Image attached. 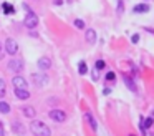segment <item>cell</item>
I'll return each instance as SVG.
<instances>
[{
	"instance_id": "obj_18",
	"label": "cell",
	"mask_w": 154,
	"mask_h": 136,
	"mask_svg": "<svg viewBox=\"0 0 154 136\" xmlns=\"http://www.w3.org/2000/svg\"><path fill=\"white\" fill-rule=\"evenodd\" d=\"M86 120H88V123L91 124V128H93V131H96V129H98V124H96V121H94V118H93L91 115H90V113L86 115Z\"/></svg>"
},
{
	"instance_id": "obj_22",
	"label": "cell",
	"mask_w": 154,
	"mask_h": 136,
	"mask_svg": "<svg viewBox=\"0 0 154 136\" xmlns=\"http://www.w3.org/2000/svg\"><path fill=\"white\" fill-rule=\"evenodd\" d=\"M104 67H106V63H104L103 60H98V61H96V70H103Z\"/></svg>"
},
{
	"instance_id": "obj_5",
	"label": "cell",
	"mask_w": 154,
	"mask_h": 136,
	"mask_svg": "<svg viewBox=\"0 0 154 136\" xmlns=\"http://www.w3.org/2000/svg\"><path fill=\"white\" fill-rule=\"evenodd\" d=\"M32 82H33L37 86H45L48 83V76L43 75V73H33V75H32Z\"/></svg>"
},
{
	"instance_id": "obj_10",
	"label": "cell",
	"mask_w": 154,
	"mask_h": 136,
	"mask_svg": "<svg viewBox=\"0 0 154 136\" xmlns=\"http://www.w3.org/2000/svg\"><path fill=\"white\" fill-rule=\"evenodd\" d=\"M134 14H146V12H149V5H146V3H138L136 7L133 8Z\"/></svg>"
},
{
	"instance_id": "obj_20",
	"label": "cell",
	"mask_w": 154,
	"mask_h": 136,
	"mask_svg": "<svg viewBox=\"0 0 154 136\" xmlns=\"http://www.w3.org/2000/svg\"><path fill=\"white\" fill-rule=\"evenodd\" d=\"M151 124H153V118H147L146 121H144V124L141 126V129H142V133H144V129H146V128H149Z\"/></svg>"
},
{
	"instance_id": "obj_7",
	"label": "cell",
	"mask_w": 154,
	"mask_h": 136,
	"mask_svg": "<svg viewBox=\"0 0 154 136\" xmlns=\"http://www.w3.org/2000/svg\"><path fill=\"white\" fill-rule=\"evenodd\" d=\"M12 83H14V86H15V90H28V85H27V82H25V78H22V76H15V78H12Z\"/></svg>"
},
{
	"instance_id": "obj_30",
	"label": "cell",
	"mask_w": 154,
	"mask_h": 136,
	"mask_svg": "<svg viewBox=\"0 0 154 136\" xmlns=\"http://www.w3.org/2000/svg\"><path fill=\"white\" fill-rule=\"evenodd\" d=\"M153 118H154V111H153Z\"/></svg>"
},
{
	"instance_id": "obj_14",
	"label": "cell",
	"mask_w": 154,
	"mask_h": 136,
	"mask_svg": "<svg viewBox=\"0 0 154 136\" xmlns=\"http://www.w3.org/2000/svg\"><path fill=\"white\" fill-rule=\"evenodd\" d=\"M0 113H2V115L10 113V105H8L7 101H0Z\"/></svg>"
},
{
	"instance_id": "obj_4",
	"label": "cell",
	"mask_w": 154,
	"mask_h": 136,
	"mask_svg": "<svg viewBox=\"0 0 154 136\" xmlns=\"http://www.w3.org/2000/svg\"><path fill=\"white\" fill-rule=\"evenodd\" d=\"M5 52H7L8 55H15L18 52V45H17V41H15L14 38H7V40H5Z\"/></svg>"
},
{
	"instance_id": "obj_23",
	"label": "cell",
	"mask_w": 154,
	"mask_h": 136,
	"mask_svg": "<svg viewBox=\"0 0 154 136\" xmlns=\"http://www.w3.org/2000/svg\"><path fill=\"white\" fill-rule=\"evenodd\" d=\"M114 78H116V75H114L113 71H108V73H106V80H108V82H114Z\"/></svg>"
},
{
	"instance_id": "obj_28",
	"label": "cell",
	"mask_w": 154,
	"mask_h": 136,
	"mask_svg": "<svg viewBox=\"0 0 154 136\" xmlns=\"http://www.w3.org/2000/svg\"><path fill=\"white\" fill-rule=\"evenodd\" d=\"M103 93H104V95H109V93H111V90H109V88H104V90H103Z\"/></svg>"
},
{
	"instance_id": "obj_6",
	"label": "cell",
	"mask_w": 154,
	"mask_h": 136,
	"mask_svg": "<svg viewBox=\"0 0 154 136\" xmlns=\"http://www.w3.org/2000/svg\"><path fill=\"white\" fill-rule=\"evenodd\" d=\"M8 70L14 73H20L23 70V61L22 60H10L8 61Z\"/></svg>"
},
{
	"instance_id": "obj_8",
	"label": "cell",
	"mask_w": 154,
	"mask_h": 136,
	"mask_svg": "<svg viewBox=\"0 0 154 136\" xmlns=\"http://www.w3.org/2000/svg\"><path fill=\"white\" fill-rule=\"evenodd\" d=\"M38 68H40V70H48V68H52V60L47 58V56H41L40 60H38Z\"/></svg>"
},
{
	"instance_id": "obj_11",
	"label": "cell",
	"mask_w": 154,
	"mask_h": 136,
	"mask_svg": "<svg viewBox=\"0 0 154 136\" xmlns=\"http://www.w3.org/2000/svg\"><path fill=\"white\" fill-rule=\"evenodd\" d=\"M86 41L88 43H94V41H96V32L91 30V28L86 30Z\"/></svg>"
},
{
	"instance_id": "obj_3",
	"label": "cell",
	"mask_w": 154,
	"mask_h": 136,
	"mask_svg": "<svg viewBox=\"0 0 154 136\" xmlns=\"http://www.w3.org/2000/svg\"><path fill=\"white\" fill-rule=\"evenodd\" d=\"M48 116H50L53 121H56V123H63L65 120H66V113H65V111H61V109H52Z\"/></svg>"
},
{
	"instance_id": "obj_9",
	"label": "cell",
	"mask_w": 154,
	"mask_h": 136,
	"mask_svg": "<svg viewBox=\"0 0 154 136\" xmlns=\"http://www.w3.org/2000/svg\"><path fill=\"white\" fill-rule=\"evenodd\" d=\"M15 96L18 98V100H28L30 98V91L28 90H15Z\"/></svg>"
},
{
	"instance_id": "obj_16",
	"label": "cell",
	"mask_w": 154,
	"mask_h": 136,
	"mask_svg": "<svg viewBox=\"0 0 154 136\" xmlns=\"http://www.w3.org/2000/svg\"><path fill=\"white\" fill-rule=\"evenodd\" d=\"M124 83H126V86L131 90V91H134V93L138 91V88H136V85L133 83V80H129V78H124Z\"/></svg>"
},
{
	"instance_id": "obj_17",
	"label": "cell",
	"mask_w": 154,
	"mask_h": 136,
	"mask_svg": "<svg viewBox=\"0 0 154 136\" xmlns=\"http://www.w3.org/2000/svg\"><path fill=\"white\" fill-rule=\"evenodd\" d=\"M5 93H7V83L3 78H0V96H3Z\"/></svg>"
},
{
	"instance_id": "obj_29",
	"label": "cell",
	"mask_w": 154,
	"mask_h": 136,
	"mask_svg": "<svg viewBox=\"0 0 154 136\" xmlns=\"http://www.w3.org/2000/svg\"><path fill=\"white\" fill-rule=\"evenodd\" d=\"M63 3V0H55V5H61Z\"/></svg>"
},
{
	"instance_id": "obj_13",
	"label": "cell",
	"mask_w": 154,
	"mask_h": 136,
	"mask_svg": "<svg viewBox=\"0 0 154 136\" xmlns=\"http://www.w3.org/2000/svg\"><path fill=\"white\" fill-rule=\"evenodd\" d=\"M12 128H14V131H15V133H20V135H23V133H25V128H23V124H22V123L14 121V124H12Z\"/></svg>"
},
{
	"instance_id": "obj_15",
	"label": "cell",
	"mask_w": 154,
	"mask_h": 136,
	"mask_svg": "<svg viewBox=\"0 0 154 136\" xmlns=\"http://www.w3.org/2000/svg\"><path fill=\"white\" fill-rule=\"evenodd\" d=\"M2 10H3V14L10 15V14H14V5H10V3H3V5H2Z\"/></svg>"
},
{
	"instance_id": "obj_24",
	"label": "cell",
	"mask_w": 154,
	"mask_h": 136,
	"mask_svg": "<svg viewBox=\"0 0 154 136\" xmlns=\"http://www.w3.org/2000/svg\"><path fill=\"white\" fill-rule=\"evenodd\" d=\"M3 55H5V48H3V45L0 43V60L3 58Z\"/></svg>"
},
{
	"instance_id": "obj_12",
	"label": "cell",
	"mask_w": 154,
	"mask_h": 136,
	"mask_svg": "<svg viewBox=\"0 0 154 136\" xmlns=\"http://www.w3.org/2000/svg\"><path fill=\"white\" fill-rule=\"evenodd\" d=\"M23 115L27 116V118H35L37 111H35V108H32V106H25V108H23Z\"/></svg>"
},
{
	"instance_id": "obj_25",
	"label": "cell",
	"mask_w": 154,
	"mask_h": 136,
	"mask_svg": "<svg viewBox=\"0 0 154 136\" xmlns=\"http://www.w3.org/2000/svg\"><path fill=\"white\" fill-rule=\"evenodd\" d=\"M131 40H133V43H138V41H139V35H133Z\"/></svg>"
},
{
	"instance_id": "obj_26",
	"label": "cell",
	"mask_w": 154,
	"mask_h": 136,
	"mask_svg": "<svg viewBox=\"0 0 154 136\" xmlns=\"http://www.w3.org/2000/svg\"><path fill=\"white\" fill-rule=\"evenodd\" d=\"M0 136H5V129H3V124L0 123Z\"/></svg>"
},
{
	"instance_id": "obj_1",
	"label": "cell",
	"mask_w": 154,
	"mask_h": 136,
	"mask_svg": "<svg viewBox=\"0 0 154 136\" xmlns=\"http://www.w3.org/2000/svg\"><path fill=\"white\" fill-rule=\"evenodd\" d=\"M32 133L35 136H52V131L43 121H32Z\"/></svg>"
},
{
	"instance_id": "obj_31",
	"label": "cell",
	"mask_w": 154,
	"mask_h": 136,
	"mask_svg": "<svg viewBox=\"0 0 154 136\" xmlns=\"http://www.w3.org/2000/svg\"><path fill=\"white\" fill-rule=\"evenodd\" d=\"M129 136H134V135H129Z\"/></svg>"
},
{
	"instance_id": "obj_2",
	"label": "cell",
	"mask_w": 154,
	"mask_h": 136,
	"mask_svg": "<svg viewBox=\"0 0 154 136\" xmlns=\"http://www.w3.org/2000/svg\"><path fill=\"white\" fill-rule=\"evenodd\" d=\"M23 25L27 28H35L37 25H38V17L32 12V10H28L27 17H25V20H23Z\"/></svg>"
},
{
	"instance_id": "obj_21",
	"label": "cell",
	"mask_w": 154,
	"mask_h": 136,
	"mask_svg": "<svg viewBox=\"0 0 154 136\" xmlns=\"http://www.w3.org/2000/svg\"><path fill=\"white\" fill-rule=\"evenodd\" d=\"M75 27L80 28V30H81V28H85V22L80 20V18H76V20H75Z\"/></svg>"
},
{
	"instance_id": "obj_19",
	"label": "cell",
	"mask_w": 154,
	"mask_h": 136,
	"mask_svg": "<svg viewBox=\"0 0 154 136\" xmlns=\"http://www.w3.org/2000/svg\"><path fill=\"white\" fill-rule=\"evenodd\" d=\"M78 71H80V75H86L88 68H86V63H85V61H80V65H78Z\"/></svg>"
},
{
	"instance_id": "obj_27",
	"label": "cell",
	"mask_w": 154,
	"mask_h": 136,
	"mask_svg": "<svg viewBox=\"0 0 154 136\" xmlns=\"http://www.w3.org/2000/svg\"><path fill=\"white\" fill-rule=\"evenodd\" d=\"M93 80H98V70H94L93 71Z\"/></svg>"
}]
</instances>
